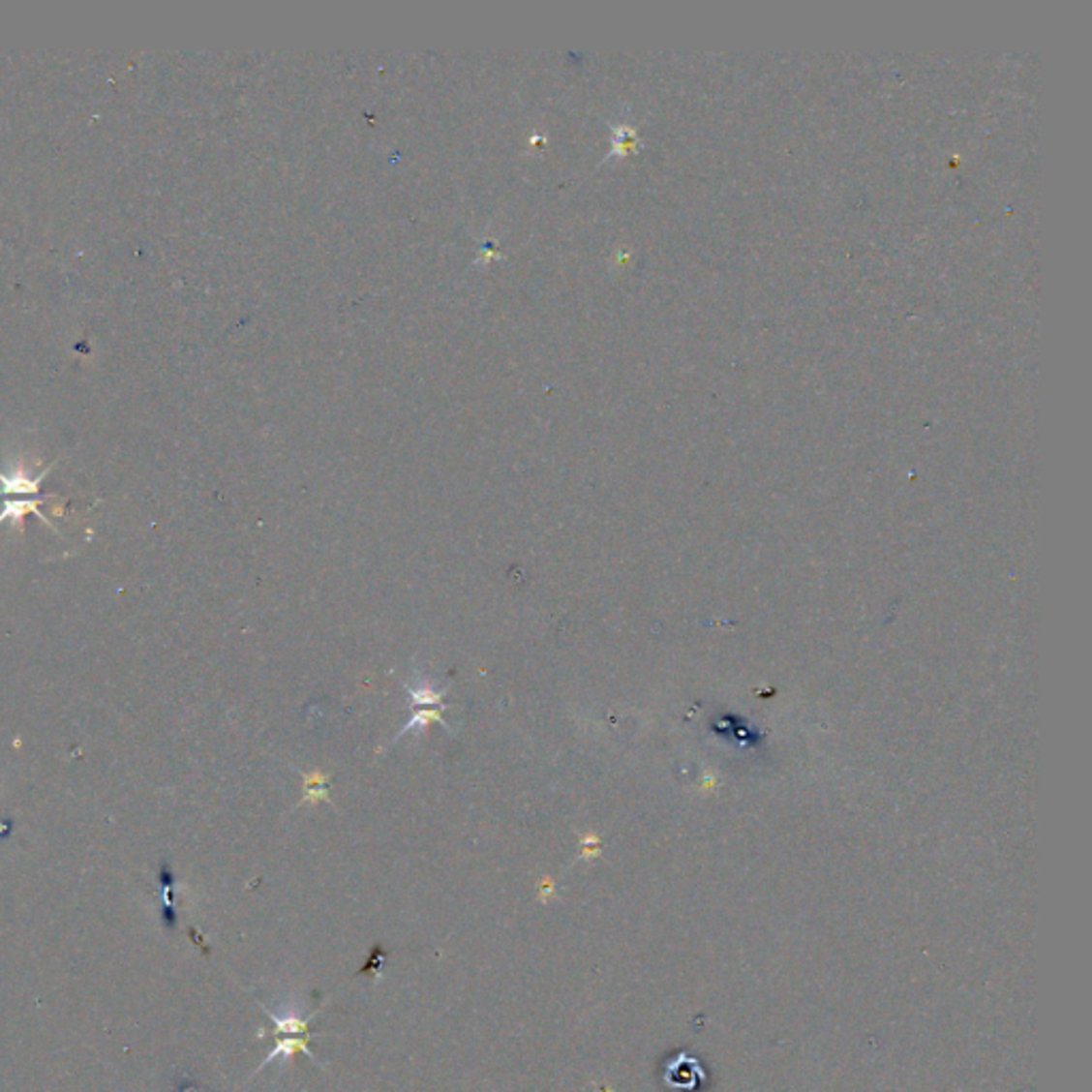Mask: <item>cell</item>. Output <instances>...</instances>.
I'll use <instances>...</instances> for the list:
<instances>
[{
  "mask_svg": "<svg viewBox=\"0 0 1092 1092\" xmlns=\"http://www.w3.org/2000/svg\"><path fill=\"white\" fill-rule=\"evenodd\" d=\"M51 468H54V464L41 471L39 476H30L22 466L14 468L12 471H0V493H3V496H15V498H22V496L35 498V496H39L41 482L46 480V476L49 474Z\"/></svg>",
  "mask_w": 1092,
  "mask_h": 1092,
  "instance_id": "7a4b0ae2",
  "label": "cell"
},
{
  "mask_svg": "<svg viewBox=\"0 0 1092 1092\" xmlns=\"http://www.w3.org/2000/svg\"><path fill=\"white\" fill-rule=\"evenodd\" d=\"M49 498H12L3 503V510H0V525L12 521L14 525H22L26 514H37V517L44 521L47 528L54 530V525L46 517L44 512L39 510L41 503H44Z\"/></svg>",
  "mask_w": 1092,
  "mask_h": 1092,
  "instance_id": "3957f363",
  "label": "cell"
},
{
  "mask_svg": "<svg viewBox=\"0 0 1092 1092\" xmlns=\"http://www.w3.org/2000/svg\"><path fill=\"white\" fill-rule=\"evenodd\" d=\"M262 1010H265V1007H262ZM265 1012L269 1014L273 1024H276V1047L271 1049L269 1056H267L265 1060H262V1063L258 1065L257 1071H260L262 1067H267L269 1063H273V1060H278V1058L290 1060V1056L295 1054V1052H303L308 1058L317 1060V1056H314V1054L310 1052V1049H308V1044H310V1022H312L314 1014L308 1016L306 1020H301L299 1016H285V1017H280V1016H276V1014H271L269 1010H265Z\"/></svg>",
  "mask_w": 1092,
  "mask_h": 1092,
  "instance_id": "6da1fadb",
  "label": "cell"
}]
</instances>
